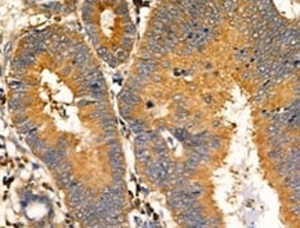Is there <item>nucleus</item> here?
<instances>
[{
    "label": "nucleus",
    "mask_w": 300,
    "mask_h": 228,
    "mask_svg": "<svg viewBox=\"0 0 300 228\" xmlns=\"http://www.w3.org/2000/svg\"><path fill=\"white\" fill-rule=\"evenodd\" d=\"M249 56V51L248 50H239L237 54H235V58H237L238 61H245L248 58Z\"/></svg>",
    "instance_id": "obj_11"
},
{
    "label": "nucleus",
    "mask_w": 300,
    "mask_h": 228,
    "mask_svg": "<svg viewBox=\"0 0 300 228\" xmlns=\"http://www.w3.org/2000/svg\"><path fill=\"white\" fill-rule=\"evenodd\" d=\"M206 101H207V102H210V101H212V97H210V95H207V98H206Z\"/></svg>",
    "instance_id": "obj_16"
},
{
    "label": "nucleus",
    "mask_w": 300,
    "mask_h": 228,
    "mask_svg": "<svg viewBox=\"0 0 300 228\" xmlns=\"http://www.w3.org/2000/svg\"><path fill=\"white\" fill-rule=\"evenodd\" d=\"M292 213H295V216H299V211H300V207H299V202H295V205L292 206Z\"/></svg>",
    "instance_id": "obj_15"
},
{
    "label": "nucleus",
    "mask_w": 300,
    "mask_h": 228,
    "mask_svg": "<svg viewBox=\"0 0 300 228\" xmlns=\"http://www.w3.org/2000/svg\"><path fill=\"white\" fill-rule=\"evenodd\" d=\"M267 97H269V90H264V89H259V91H257L256 97H254V99H256L257 102H263L266 101Z\"/></svg>",
    "instance_id": "obj_9"
},
{
    "label": "nucleus",
    "mask_w": 300,
    "mask_h": 228,
    "mask_svg": "<svg viewBox=\"0 0 300 228\" xmlns=\"http://www.w3.org/2000/svg\"><path fill=\"white\" fill-rule=\"evenodd\" d=\"M136 155H137V159H138L141 163H148V162H151V160H152V156H151V153H149L148 148L137 149Z\"/></svg>",
    "instance_id": "obj_5"
},
{
    "label": "nucleus",
    "mask_w": 300,
    "mask_h": 228,
    "mask_svg": "<svg viewBox=\"0 0 300 228\" xmlns=\"http://www.w3.org/2000/svg\"><path fill=\"white\" fill-rule=\"evenodd\" d=\"M292 194H290V196H289V199L292 202H299V199H300V192H299V188L298 189H292Z\"/></svg>",
    "instance_id": "obj_12"
},
{
    "label": "nucleus",
    "mask_w": 300,
    "mask_h": 228,
    "mask_svg": "<svg viewBox=\"0 0 300 228\" xmlns=\"http://www.w3.org/2000/svg\"><path fill=\"white\" fill-rule=\"evenodd\" d=\"M177 116H180V118H186L188 116V112H187V109L186 108H183V107H178V109H177Z\"/></svg>",
    "instance_id": "obj_13"
},
{
    "label": "nucleus",
    "mask_w": 300,
    "mask_h": 228,
    "mask_svg": "<svg viewBox=\"0 0 300 228\" xmlns=\"http://www.w3.org/2000/svg\"><path fill=\"white\" fill-rule=\"evenodd\" d=\"M184 189H186L187 195H191V196H195V198H198L203 192V187L199 182H188L184 187Z\"/></svg>",
    "instance_id": "obj_3"
},
{
    "label": "nucleus",
    "mask_w": 300,
    "mask_h": 228,
    "mask_svg": "<svg viewBox=\"0 0 300 228\" xmlns=\"http://www.w3.org/2000/svg\"><path fill=\"white\" fill-rule=\"evenodd\" d=\"M43 12L50 14H68L75 7L76 0H25Z\"/></svg>",
    "instance_id": "obj_1"
},
{
    "label": "nucleus",
    "mask_w": 300,
    "mask_h": 228,
    "mask_svg": "<svg viewBox=\"0 0 300 228\" xmlns=\"http://www.w3.org/2000/svg\"><path fill=\"white\" fill-rule=\"evenodd\" d=\"M127 122L130 123V127H132V130L134 131V133H141V131H144V130H147V127H145V123L143 120H140V119H134V118H129L127 119Z\"/></svg>",
    "instance_id": "obj_4"
},
{
    "label": "nucleus",
    "mask_w": 300,
    "mask_h": 228,
    "mask_svg": "<svg viewBox=\"0 0 300 228\" xmlns=\"http://www.w3.org/2000/svg\"><path fill=\"white\" fill-rule=\"evenodd\" d=\"M154 149H155V152L158 153L159 156L167 155V148H166V145L162 143L161 140H154Z\"/></svg>",
    "instance_id": "obj_6"
},
{
    "label": "nucleus",
    "mask_w": 300,
    "mask_h": 228,
    "mask_svg": "<svg viewBox=\"0 0 300 228\" xmlns=\"http://www.w3.org/2000/svg\"><path fill=\"white\" fill-rule=\"evenodd\" d=\"M242 79L248 80V79H253V72L252 70H246V72L242 73Z\"/></svg>",
    "instance_id": "obj_14"
},
{
    "label": "nucleus",
    "mask_w": 300,
    "mask_h": 228,
    "mask_svg": "<svg viewBox=\"0 0 300 228\" xmlns=\"http://www.w3.org/2000/svg\"><path fill=\"white\" fill-rule=\"evenodd\" d=\"M206 144H207V147L209 148H219L220 145H221V138L220 137H217V136H210L209 137V140L206 141Z\"/></svg>",
    "instance_id": "obj_7"
},
{
    "label": "nucleus",
    "mask_w": 300,
    "mask_h": 228,
    "mask_svg": "<svg viewBox=\"0 0 300 228\" xmlns=\"http://www.w3.org/2000/svg\"><path fill=\"white\" fill-rule=\"evenodd\" d=\"M173 134L177 137L180 141H184L190 137V133L186 129H173Z\"/></svg>",
    "instance_id": "obj_8"
},
{
    "label": "nucleus",
    "mask_w": 300,
    "mask_h": 228,
    "mask_svg": "<svg viewBox=\"0 0 300 228\" xmlns=\"http://www.w3.org/2000/svg\"><path fill=\"white\" fill-rule=\"evenodd\" d=\"M281 124H277V123H271V126H269V129H267V133H269V136H277V134H279L281 131Z\"/></svg>",
    "instance_id": "obj_10"
},
{
    "label": "nucleus",
    "mask_w": 300,
    "mask_h": 228,
    "mask_svg": "<svg viewBox=\"0 0 300 228\" xmlns=\"http://www.w3.org/2000/svg\"><path fill=\"white\" fill-rule=\"evenodd\" d=\"M119 101L122 102V104H127V105H130V107H134L136 104H138L140 97H138V94H137V91H133V90H130L129 87H126V89H123L122 93L119 94Z\"/></svg>",
    "instance_id": "obj_2"
}]
</instances>
